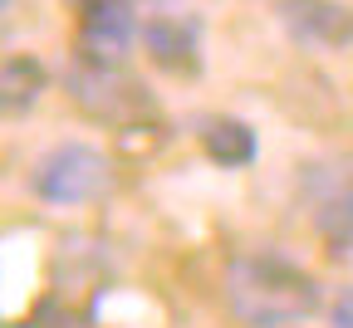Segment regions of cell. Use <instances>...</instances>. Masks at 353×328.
Instances as JSON below:
<instances>
[{"mask_svg": "<svg viewBox=\"0 0 353 328\" xmlns=\"http://www.w3.org/2000/svg\"><path fill=\"white\" fill-rule=\"evenodd\" d=\"M226 294H231V309L245 323H260V328H280V323H294V318L319 309L314 274H304L299 265H290L280 255L236 260L231 279H226Z\"/></svg>", "mask_w": 353, "mask_h": 328, "instance_id": "6da1fadb", "label": "cell"}, {"mask_svg": "<svg viewBox=\"0 0 353 328\" xmlns=\"http://www.w3.org/2000/svg\"><path fill=\"white\" fill-rule=\"evenodd\" d=\"M30 186L50 206H83L108 192V157L88 143H59L34 162Z\"/></svg>", "mask_w": 353, "mask_h": 328, "instance_id": "7a4b0ae2", "label": "cell"}, {"mask_svg": "<svg viewBox=\"0 0 353 328\" xmlns=\"http://www.w3.org/2000/svg\"><path fill=\"white\" fill-rule=\"evenodd\" d=\"M74 6H79V59L94 69H113L138 34L132 0H74Z\"/></svg>", "mask_w": 353, "mask_h": 328, "instance_id": "3957f363", "label": "cell"}, {"mask_svg": "<svg viewBox=\"0 0 353 328\" xmlns=\"http://www.w3.org/2000/svg\"><path fill=\"white\" fill-rule=\"evenodd\" d=\"M143 44L152 64L167 74H196L201 69V20L192 10H152L143 25Z\"/></svg>", "mask_w": 353, "mask_h": 328, "instance_id": "277c9868", "label": "cell"}, {"mask_svg": "<svg viewBox=\"0 0 353 328\" xmlns=\"http://www.w3.org/2000/svg\"><path fill=\"white\" fill-rule=\"evenodd\" d=\"M69 88H74V99L94 113V118L123 123L128 113H143V108H148V99L138 93V83L123 79L118 69H94V64H83V69L69 79Z\"/></svg>", "mask_w": 353, "mask_h": 328, "instance_id": "5b68a950", "label": "cell"}, {"mask_svg": "<svg viewBox=\"0 0 353 328\" xmlns=\"http://www.w3.org/2000/svg\"><path fill=\"white\" fill-rule=\"evenodd\" d=\"M280 20L304 44H343L353 34V15L339 0H280Z\"/></svg>", "mask_w": 353, "mask_h": 328, "instance_id": "8992f818", "label": "cell"}, {"mask_svg": "<svg viewBox=\"0 0 353 328\" xmlns=\"http://www.w3.org/2000/svg\"><path fill=\"white\" fill-rule=\"evenodd\" d=\"M314 230L334 250L353 245V176H334L314 196Z\"/></svg>", "mask_w": 353, "mask_h": 328, "instance_id": "52a82bcc", "label": "cell"}, {"mask_svg": "<svg viewBox=\"0 0 353 328\" xmlns=\"http://www.w3.org/2000/svg\"><path fill=\"white\" fill-rule=\"evenodd\" d=\"M201 143H206L211 162H221V167H245L255 157V132L241 118H211L206 132H201Z\"/></svg>", "mask_w": 353, "mask_h": 328, "instance_id": "ba28073f", "label": "cell"}, {"mask_svg": "<svg viewBox=\"0 0 353 328\" xmlns=\"http://www.w3.org/2000/svg\"><path fill=\"white\" fill-rule=\"evenodd\" d=\"M0 88H6V113L34 108L39 93H44V64L30 59V54H10V59H6V79H0Z\"/></svg>", "mask_w": 353, "mask_h": 328, "instance_id": "9c48e42d", "label": "cell"}, {"mask_svg": "<svg viewBox=\"0 0 353 328\" xmlns=\"http://www.w3.org/2000/svg\"><path fill=\"white\" fill-rule=\"evenodd\" d=\"M30 328H79V318H74L69 309H59V304H44V309L34 314Z\"/></svg>", "mask_w": 353, "mask_h": 328, "instance_id": "30bf717a", "label": "cell"}, {"mask_svg": "<svg viewBox=\"0 0 353 328\" xmlns=\"http://www.w3.org/2000/svg\"><path fill=\"white\" fill-rule=\"evenodd\" d=\"M334 323H339V328H353V294H343V299H339V309H334Z\"/></svg>", "mask_w": 353, "mask_h": 328, "instance_id": "8fae6325", "label": "cell"}]
</instances>
